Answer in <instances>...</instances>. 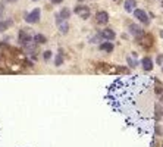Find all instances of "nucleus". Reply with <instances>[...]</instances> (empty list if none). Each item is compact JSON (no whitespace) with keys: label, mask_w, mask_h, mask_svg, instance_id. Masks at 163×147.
Here are the masks:
<instances>
[{"label":"nucleus","mask_w":163,"mask_h":147,"mask_svg":"<svg viewBox=\"0 0 163 147\" xmlns=\"http://www.w3.org/2000/svg\"><path fill=\"white\" fill-rule=\"evenodd\" d=\"M75 14L78 15L80 18H82V19H88L90 18V14H91V10H90L88 6H76L75 7Z\"/></svg>","instance_id":"f257e3e1"},{"label":"nucleus","mask_w":163,"mask_h":147,"mask_svg":"<svg viewBox=\"0 0 163 147\" xmlns=\"http://www.w3.org/2000/svg\"><path fill=\"white\" fill-rule=\"evenodd\" d=\"M40 9H34L33 12H29V14L25 16V21H27L28 24H37L38 21H40Z\"/></svg>","instance_id":"f03ea898"},{"label":"nucleus","mask_w":163,"mask_h":147,"mask_svg":"<svg viewBox=\"0 0 163 147\" xmlns=\"http://www.w3.org/2000/svg\"><path fill=\"white\" fill-rule=\"evenodd\" d=\"M134 15H135V18L140 21V22H143L146 25L149 24V16H147V14L144 12L143 9H135V10H134Z\"/></svg>","instance_id":"7ed1b4c3"},{"label":"nucleus","mask_w":163,"mask_h":147,"mask_svg":"<svg viewBox=\"0 0 163 147\" xmlns=\"http://www.w3.org/2000/svg\"><path fill=\"white\" fill-rule=\"evenodd\" d=\"M95 21H97V24H100V25L107 24V22H109V14H107V12H104V10L97 12V15H95Z\"/></svg>","instance_id":"20e7f679"},{"label":"nucleus","mask_w":163,"mask_h":147,"mask_svg":"<svg viewBox=\"0 0 163 147\" xmlns=\"http://www.w3.org/2000/svg\"><path fill=\"white\" fill-rule=\"evenodd\" d=\"M19 43L22 46H28L31 43V35L25 31H19Z\"/></svg>","instance_id":"39448f33"},{"label":"nucleus","mask_w":163,"mask_h":147,"mask_svg":"<svg viewBox=\"0 0 163 147\" xmlns=\"http://www.w3.org/2000/svg\"><path fill=\"white\" fill-rule=\"evenodd\" d=\"M129 31H131V34H134L135 37H143L144 35V31L138 25H135V24H131L129 25Z\"/></svg>","instance_id":"423d86ee"},{"label":"nucleus","mask_w":163,"mask_h":147,"mask_svg":"<svg viewBox=\"0 0 163 147\" xmlns=\"http://www.w3.org/2000/svg\"><path fill=\"white\" fill-rule=\"evenodd\" d=\"M100 35L109 41L115 40V31H112V30H102V31H100Z\"/></svg>","instance_id":"0eeeda50"},{"label":"nucleus","mask_w":163,"mask_h":147,"mask_svg":"<svg viewBox=\"0 0 163 147\" xmlns=\"http://www.w3.org/2000/svg\"><path fill=\"white\" fill-rule=\"evenodd\" d=\"M100 50L102 52H106V53H112L113 52V44L110 43V41H104L100 44Z\"/></svg>","instance_id":"6e6552de"},{"label":"nucleus","mask_w":163,"mask_h":147,"mask_svg":"<svg viewBox=\"0 0 163 147\" xmlns=\"http://www.w3.org/2000/svg\"><path fill=\"white\" fill-rule=\"evenodd\" d=\"M141 65H143V68L146 71H151V69H153V60L150 59V58H144V59L141 60Z\"/></svg>","instance_id":"1a4fd4ad"},{"label":"nucleus","mask_w":163,"mask_h":147,"mask_svg":"<svg viewBox=\"0 0 163 147\" xmlns=\"http://www.w3.org/2000/svg\"><path fill=\"white\" fill-rule=\"evenodd\" d=\"M59 16H60L62 21H68V18L71 16V10H69L68 7H63L60 12H59Z\"/></svg>","instance_id":"9d476101"},{"label":"nucleus","mask_w":163,"mask_h":147,"mask_svg":"<svg viewBox=\"0 0 163 147\" xmlns=\"http://www.w3.org/2000/svg\"><path fill=\"white\" fill-rule=\"evenodd\" d=\"M123 7H125V10H126V12H132V10H134V7H135V0H126Z\"/></svg>","instance_id":"9b49d317"},{"label":"nucleus","mask_w":163,"mask_h":147,"mask_svg":"<svg viewBox=\"0 0 163 147\" xmlns=\"http://www.w3.org/2000/svg\"><path fill=\"white\" fill-rule=\"evenodd\" d=\"M33 40H34V43H37V44H43V43H46V41H47V40H46V37H44L43 34H35Z\"/></svg>","instance_id":"f8f14e48"},{"label":"nucleus","mask_w":163,"mask_h":147,"mask_svg":"<svg viewBox=\"0 0 163 147\" xmlns=\"http://www.w3.org/2000/svg\"><path fill=\"white\" fill-rule=\"evenodd\" d=\"M62 63H63V54L57 53L56 54V58H54V65H56V66H60Z\"/></svg>","instance_id":"ddd939ff"},{"label":"nucleus","mask_w":163,"mask_h":147,"mask_svg":"<svg viewBox=\"0 0 163 147\" xmlns=\"http://www.w3.org/2000/svg\"><path fill=\"white\" fill-rule=\"evenodd\" d=\"M59 30H60V33H63V34L68 33V30H69L68 22H60V24H59Z\"/></svg>","instance_id":"4468645a"},{"label":"nucleus","mask_w":163,"mask_h":147,"mask_svg":"<svg viewBox=\"0 0 163 147\" xmlns=\"http://www.w3.org/2000/svg\"><path fill=\"white\" fill-rule=\"evenodd\" d=\"M9 24H10V22H7V21H0V33L6 31V28L9 27Z\"/></svg>","instance_id":"2eb2a0df"},{"label":"nucleus","mask_w":163,"mask_h":147,"mask_svg":"<svg viewBox=\"0 0 163 147\" xmlns=\"http://www.w3.org/2000/svg\"><path fill=\"white\" fill-rule=\"evenodd\" d=\"M43 58H44V60H49L52 58V52H50V50H46V52L43 53Z\"/></svg>","instance_id":"dca6fc26"},{"label":"nucleus","mask_w":163,"mask_h":147,"mask_svg":"<svg viewBox=\"0 0 163 147\" xmlns=\"http://www.w3.org/2000/svg\"><path fill=\"white\" fill-rule=\"evenodd\" d=\"M128 62H129V66H131V68H134V66H135V62H134V60L131 59V58H128Z\"/></svg>","instance_id":"f3484780"},{"label":"nucleus","mask_w":163,"mask_h":147,"mask_svg":"<svg viewBox=\"0 0 163 147\" xmlns=\"http://www.w3.org/2000/svg\"><path fill=\"white\" fill-rule=\"evenodd\" d=\"M3 12H5V6H3V5L0 3V18L3 16Z\"/></svg>","instance_id":"a211bd4d"},{"label":"nucleus","mask_w":163,"mask_h":147,"mask_svg":"<svg viewBox=\"0 0 163 147\" xmlns=\"http://www.w3.org/2000/svg\"><path fill=\"white\" fill-rule=\"evenodd\" d=\"M156 134H157V135H162V129H160V127H159V125L156 127Z\"/></svg>","instance_id":"6ab92c4d"},{"label":"nucleus","mask_w":163,"mask_h":147,"mask_svg":"<svg viewBox=\"0 0 163 147\" xmlns=\"http://www.w3.org/2000/svg\"><path fill=\"white\" fill-rule=\"evenodd\" d=\"M157 62H159V63H162V62H163V56H159V58H157Z\"/></svg>","instance_id":"aec40b11"},{"label":"nucleus","mask_w":163,"mask_h":147,"mask_svg":"<svg viewBox=\"0 0 163 147\" xmlns=\"http://www.w3.org/2000/svg\"><path fill=\"white\" fill-rule=\"evenodd\" d=\"M52 2H53V3H62L63 0H52Z\"/></svg>","instance_id":"412c9836"},{"label":"nucleus","mask_w":163,"mask_h":147,"mask_svg":"<svg viewBox=\"0 0 163 147\" xmlns=\"http://www.w3.org/2000/svg\"><path fill=\"white\" fill-rule=\"evenodd\" d=\"M160 100L163 101V90H162V94H160Z\"/></svg>","instance_id":"4be33fe9"},{"label":"nucleus","mask_w":163,"mask_h":147,"mask_svg":"<svg viewBox=\"0 0 163 147\" xmlns=\"http://www.w3.org/2000/svg\"><path fill=\"white\" fill-rule=\"evenodd\" d=\"M160 37H162V38H163V30H162V31H160Z\"/></svg>","instance_id":"5701e85b"},{"label":"nucleus","mask_w":163,"mask_h":147,"mask_svg":"<svg viewBox=\"0 0 163 147\" xmlns=\"http://www.w3.org/2000/svg\"><path fill=\"white\" fill-rule=\"evenodd\" d=\"M7 2H16V0H7Z\"/></svg>","instance_id":"b1692460"},{"label":"nucleus","mask_w":163,"mask_h":147,"mask_svg":"<svg viewBox=\"0 0 163 147\" xmlns=\"http://www.w3.org/2000/svg\"><path fill=\"white\" fill-rule=\"evenodd\" d=\"M78 2H84V0H78Z\"/></svg>","instance_id":"393cba45"},{"label":"nucleus","mask_w":163,"mask_h":147,"mask_svg":"<svg viewBox=\"0 0 163 147\" xmlns=\"http://www.w3.org/2000/svg\"><path fill=\"white\" fill-rule=\"evenodd\" d=\"M115 2H119V0H115Z\"/></svg>","instance_id":"a878e982"},{"label":"nucleus","mask_w":163,"mask_h":147,"mask_svg":"<svg viewBox=\"0 0 163 147\" xmlns=\"http://www.w3.org/2000/svg\"><path fill=\"white\" fill-rule=\"evenodd\" d=\"M162 6H163V3H162Z\"/></svg>","instance_id":"bb28decb"},{"label":"nucleus","mask_w":163,"mask_h":147,"mask_svg":"<svg viewBox=\"0 0 163 147\" xmlns=\"http://www.w3.org/2000/svg\"><path fill=\"white\" fill-rule=\"evenodd\" d=\"M34 2H35V0H34Z\"/></svg>","instance_id":"cd10ccee"}]
</instances>
